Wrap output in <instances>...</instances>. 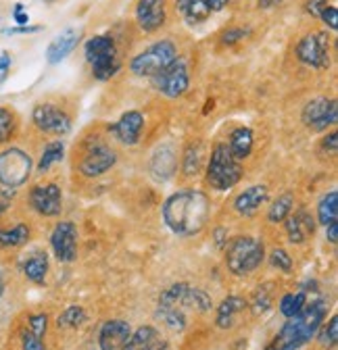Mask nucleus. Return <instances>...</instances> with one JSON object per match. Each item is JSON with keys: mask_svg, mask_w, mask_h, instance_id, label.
<instances>
[{"mask_svg": "<svg viewBox=\"0 0 338 350\" xmlns=\"http://www.w3.org/2000/svg\"><path fill=\"white\" fill-rule=\"evenodd\" d=\"M211 215V200L200 190H180L172 194L163 204V221L178 236L198 234Z\"/></svg>", "mask_w": 338, "mask_h": 350, "instance_id": "1", "label": "nucleus"}, {"mask_svg": "<svg viewBox=\"0 0 338 350\" xmlns=\"http://www.w3.org/2000/svg\"><path fill=\"white\" fill-rule=\"evenodd\" d=\"M328 311V302L317 298V300H307L303 311L286 319V323L278 329L274 340L265 346V350H299L307 342H311L313 336H317Z\"/></svg>", "mask_w": 338, "mask_h": 350, "instance_id": "2", "label": "nucleus"}, {"mask_svg": "<svg viewBox=\"0 0 338 350\" xmlns=\"http://www.w3.org/2000/svg\"><path fill=\"white\" fill-rule=\"evenodd\" d=\"M265 258V246L259 238H250V236H240L230 242L226 248V267L238 275H250L255 271Z\"/></svg>", "mask_w": 338, "mask_h": 350, "instance_id": "3", "label": "nucleus"}, {"mask_svg": "<svg viewBox=\"0 0 338 350\" xmlns=\"http://www.w3.org/2000/svg\"><path fill=\"white\" fill-rule=\"evenodd\" d=\"M178 59V46L172 40H157L132 59L130 71L136 77H155L169 65H174Z\"/></svg>", "mask_w": 338, "mask_h": 350, "instance_id": "4", "label": "nucleus"}, {"mask_svg": "<svg viewBox=\"0 0 338 350\" xmlns=\"http://www.w3.org/2000/svg\"><path fill=\"white\" fill-rule=\"evenodd\" d=\"M83 55H86V61L92 69V75L99 79V81H107L111 79L119 67H121V61H119V53H117V46L111 36H94L86 42V46H83Z\"/></svg>", "mask_w": 338, "mask_h": 350, "instance_id": "5", "label": "nucleus"}, {"mask_svg": "<svg viewBox=\"0 0 338 350\" xmlns=\"http://www.w3.org/2000/svg\"><path fill=\"white\" fill-rule=\"evenodd\" d=\"M242 180V165L230 154L226 144H218L207 165V184L213 190H232Z\"/></svg>", "mask_w": 338, "mask_h": 350, "instance_id": "6", "label": "nucleus"}, {"mask_svg": "<svg viewBox=\"0 0 338 350\" xmlns=\"http://www.w3.org/2000/svg\"><path fill=\"white\" fill-rule=\"evenodd\" d=\"M31 173V157L21 148H5L0 152V186L19 188L29 180Z\"/></svg>", "mask_w": 338, "mask_h": 350, "instance_id": "7", "label": "nucleus"}, {"mask_svg": "<svg viewBox=\"0 0 338 350\" xmlns=\"http://www.w3.org/2000/svg\"><path fill=\"white\" fill-rule=\"evenodd\" d=\"M297 59L313 69H328L332 63L330 55V38L326 31H313L299 40Z\"/></svg>", "mask_w": 338, "mask_h": 350, "instance_id": "8", "label": "nucleus"}, {"mask_svg": "<svg viewBox=\"0 0 338 350\" xmlns=\"http://www.w3.org/2000/svg\"><path fill=\"white\" fill-rule=\"evenodd\" d=\"M31 121L40 131H44V134L67 136L71 131V117L63 109H59L55 105H49V103L34 107Z\"/></svg>", "mask_w": 338, "mask_h": 350, "instance_id": "9", "label": "nucleus"}, {"mask_svg": "<svg viewBox=\"0 0 338 350\" xmlns=\"http://www.w3.org/2000/svg\"><path fill=\"white\" fill-rule=\"evenodd\" d=\"M157 90L167 96V98H180L188 92L190 85V73L184 61H176L174 65H169L165 71H161L159 75L153 77Z\"/></svg>", "mask_w": 338, "mask_h": 350, "instance_id": "10", "label": "nucleus"}, {"mask_svg": "<svg viewBox=\"0 0 338 350\" xmlns=\"http://www.w3.org/2000/svg\"><path fill=\"white\" fill-rule=\"evenodd\" d=\"M29 206L42 217H57L63 211V194L57 184H40L29 190Z\"/></svg>", "mask_w": 338, "mask_h": 350, "instance_id": "11", "label": "nucleus"}, {"mask_svg": "<svg viewBox=\"0 0 338 350\" xmlns=\"http://www.w3.org/2000/svg\"><path fill=\"white\" fill-rule=\"evenodd\" d=\"M303 123L315 131L326 129L328 125H334L338 119V105L334 98H313L305 105L303 109Z\"/></svg>", "mask_w": 338, "mask_h": 350, "instance_id": "12", "label": "nucleus"}, {"mask_svg": "<svg viewBox=\"0 0 338 350\" xmlns=\"http://www.w3.org/2000/svg\"><path fill=\"white\" fill-rule=\"evenodd\" d=\"M51 246L61 262H73L77 256V230L71 221H61L51 234Z\"/></svg>", "mask_w": 338, "mask_h": 350, "instance_id": "13", "label": "nucleus"}, {"mask_svg": "<svg viewBox=\"0 0 338 350\" xmlns=\"http://www.w3.org/2000/svg\"><path fill=\"white\" fill-rule=\"evenodd\" d=\"M167 21L165 0H138L136 3V23L144 33L159 31Z\"/></svg>", "mask_w": 338, "mask_h": 350, "instance_id": "14", "label": "nucleus"}, {"mask_svg": "<svg viewBox=\"0 0 338 350\" xmlns=\"http://www.w3.org/2000/svg\"><path fill=\"white\" fill-rule=\"evenodd\" d=\"M144 129V115L140 111H128L123 113L113 125H109L111 134L125 146H134L140 140V134Z\"/></svg>", "mask_w": 338, "mask_h": 350, "instance_id": "15", "label": "nucleus"}, {"mask_svg": "<svg viewBox=\"0 0 338 350\" xmlns=\"http://www.w3.org/2000/svg\"><path fill=\"white\" fill-rule=\"evenodd\" d=\"M117 163V154L113 148L107 144H96L86 152V157L79 163V173L86 175V178H99V175L107 173L113 165Z\"/></svg>", "mask_w": 338, "mask_h": 350, "instance_id": "16", "label": "nucleus"}, {"mask_svg": "<svg viewBox=\"0 0 338 350\" xmlns=\"http://www.w3.org/2000/svg\"><path fill=\"white\" fill-rule=\"evenodd\" d=\"M132 329L130 323L123 319H111L105 321L99 332V348L101 350H121L123 344L128 342Z\"/></svg>", "mask_w": 338, "mask_h": 350, "instance_id": "17", "label": "nucleus"}, {"mask_svg": "<svg viewBox=\"0 0 338 350\" xmlns=\"http://www.w3.org/2000/svg\"><path fill=\"white\" fill-rule=\"evenodd\" d=\"M121 350H167V340L153 325H142L130 334Z\"/></svg>", "mask_w": 338, "mask_h": 350, "instance_id": "18", "label": "nucleus"}, {"mask_svg": "<svg viewBox=\"0 0 338 350\" xmlns=\"http://www.w3.org/2000/svg\"><path fill=\"white\" fill-rule=\"evenodd\" d=\"M79 40H81V31H79V29H75V27L63 29V31L49 44V49H47V59H49V63L55 65V63H61L65 57H69V55L75 51L77 44H79Z\"/></svg>", "mask_w": 338, "mask_h": 350, "instance_id": "19", "label": "nucleus"}, {"mask_svg": "<svg viewBox=\"0 0 338 350\" xmlns=\"http://www.w3.org/2000/svg\"><path fill=\"white\" fill-rule=\"evenodd\" d=\"M246 300L240 296H228L222 300V304L218 306V313H216V325L220 329H232L238 325L240 317L246 313Z\"/></svg>", "mask_w": 338, "mask_h": 350, "instance_id": "20", "label": "nucleus"}, {"mask_svg": "<svg viewBox=\"0 0 338 350\" xmlns=\"http://www.w3.org/2000/svg\"><path fill=\"white\" fill-rule=\"evenodd\" d=\"M315 232V221L307 211L290 213L286 217V234L292 244H303Z\"/></svg>", "mask_w": 338, "mask_h": 350, "instance_id": "21", "label": "nucleus"}, {"mask_svg": "<svg viewBox=\"0 0 338 350\" xmlns=\"http://www.w3.org/2000/svg\"><path fill=\"white\" fill-rule=\"evenodd\" d=\"M268 196H270L268 186H261V184L250 186V188H246L242 194H238V196H236V200H234V208H236V213H238V215L250 217V215H255V213L265 204Z\"/></svg>", "mask_w": 338, "mask_h": 350, "instance_id": "22", "label": "nucleus"}, {"mask_svg": "<svg viewBox=\"0 0 338 350\" xmlns=\"http://www.w3.org/2000/svg\"><path fill=\"white\" fill-rule=\"evenodd\" d=\"M176 167H178V159H176V150L172 144L157 148L153 157V173L157 180H169L174 175Z\"/></svg>", "mask_w": 338, "mask_h": 350, "instance_id": "23", "label": "nucleus"}, {"mask_svg": "<svg viewBox=\"0 0 338 350\" xmlns=\"http://www.w3.org/2000/svg\"><path fill=\"white\" fill-rule=\"evenodd\" d=\"M176 9L182 15V19L192 27L207 21L211 15V9L207 7L205 0H176Z\"/></svg>", "mask_w": 338, "mask_h": 350, "instance_id": "24", "label": "nucleus"}, {"mask_svg": "<svg viewBox=\"0 0 338 350\" xmlns=\"http://www.w3.org/2000/svg\"><path fill=\"white\" fill-rule=\"evenodd\" d=\"M226 146H228L230 154L238 163H242L250 154V150H252V131L248 127H236L232 134H230Z\"/></svg>", "mask_w": 338, "mask_h": 350, "instance_id": "25", "label": "nucleus"}, {"mask_svg": "<svg viewBox=\"0 0 338 350\" xmlns=\"http://www.w3.org/2000/svg\"><path fill=\"white\" fill-rule=\"evenodd\" d=\"M23 273L34 284H44L47 275H49V256H47V252L38 250L31 256H27L25 262H23Z\"/></svg>", "mask_w": 338, "mask_h": 350, "instance_id": "26", "label": "nucleus"}, {"mask_svg": "<svg viewBox=\"0 0 338 350\" xmlns=\"http://www.w3.org/2000/svg\"><path fill=\"white\" fill-rule=\"evenodd\" d=\"M31 230L27 224H15L13 228H0V248L3 250H13L21 248L29 242Z\"/></svg>", "mask_w": 338, "mask_h": 350, "instance_id": "27", "label": "nucleus"}, {"mask_svg": "<svg viewBox=\"0 0 338 350\" xmlns=\"http://www.w3.org/2000/svg\"><path fill=\"white\" fill-rule=\"evenodd\" d=\"M182 309H192V311H198V313H207L213 309V302L207 296V292L198 290V288H190L186 286V292L182 296Z\"/></svg>", "mask_w": 338, "mask_h": 350, "instance_id": "28", "label": "nucleus"}, {"mask_svg": "<svg viewBox=\"0 0 338 350\" xmlns=\"http://www.w3.org/2000/svg\"><path fill=\"white\" fill-rule=\"evenodd\" d=\"M157 317L169 327L182 332L186 327V313L182 306H165V304H157Z\"/></svg>", "mask_w": 338, "mask_h": 350, "instance_id": "29", "label": "nucleus"}, {"mask_svg": "<svg viewBox=\"0 0 338 350\" xmlns=\"http://www.w3.org/2000/svg\"><path fill=\"white\" fill-rule=\"evenodd\" d=\"M317 219L324 228L338 221V192L326 194L317 204Z\"/></svg>", "mask_w": 338, "mask_h": 350, "instance_id": "30", "label": "nucleus"}, {"mask_svg": "<svg viewBox=\"0 0 338 350\" xmlns=\"http://www.w3.org/2000/svg\"><path fill=\"white\" fill-rule=\"evenodd\" d=\"M305 304H307V292H288L280 300V313L286 319H290L294 315H299Z\"/></svg>", "mask_w": 338, "mask_h": 350, "instance_id": "31", "label": "nucleus"}, {"mask_svg": "<svg viewBox=\"0 0 338 350\" xmlns=\"http://www.w3.org/2000/svg\"><path fill=\"white\" fill-rule=\"evenodd\" d=\"M63 154H65V142H61V140L49 142V144L44 146V150H42L40 161H38V171H40V173L49 171L55 163H59V161L63 159Z\"/></svg>", "mask_w": 338, "mask_h": 350, "instance_id": "32", "label": "nucleus"}, {"mask_svg": "<svg viewBox=\"0 0 338 350\" xmlns=\"http://www.w3.org/2000/svg\"><path fill=\"white\" fill-rule=\"evenodd\" d=\"M292 208H294V196L290 192H284L282 196H278V200L268 211V219L272 224H282V221H286V217L292 213Z\"/></svg>", "mask_w": 338, "mask_h": 350, "instance_id": "33", "label": "nucleus"}, {"mask_svg": "<svg viewBox=\"0 0 338 350\" xmlns=\"http://www.w3.org/2000/svg\"><path fill=\"white\" fill-rule=\"evenodd\" d=\"M17 134V115L9 107H0V144H7Z\"/></svg>", "mask_w": 338, "mask_h": 350, "instance_id": "34", "label": "nucleus"}, {"mask_svg": "<svg viewBox=\"0 0 338 350\" xmlns=\"http://www.w3.org/2000/svg\"><path fill=\"white\" fill-rule=\"evenodd\" d=\"M83 321H86V311L81 309V306H67V309L59 315L57 319V325L59 327H79Z\"/></svg>", "mask_w": 338, "mask_h": 350, "instance_id": "35", "label": "nucleus"}, {"mask_svg": "<svg viewBox=\"0 0 338 350\" xmlns=\"http://www.w3.org/2000/svg\"><path fill=\"white\" fill-rule=\"evenodd\" d=\"M198 167H200V148L190 144L184 152V161H182V169H184V175L186 178H192V175L198 173Z\"/></svg>", "mask_w": 338, "mask_h": 350, "instance_id": "36", "label": "nucleus"}, {"mask_svg": "<svg viewBox=\"0 0 338 350\" xmlns=\"http://www.w3.org/2000/svg\"><path fill=\"white\" fill-rule=\"evenodd\" d=\"M320 329H322V327H320ZM317 334H320V344H322L324 348H334L336 342H338V317L332 315L330 321L324 325V329L317 332Z\"/></svg>", "mask_w": 338, "mask_h": 350, "instance_id": "37", "label": "nucleus"}, {"mask_svg": "<svg viewBox=\"0 0 338 350\" xmlns=\"http://www.w3.org/2000/svg\"><path fill=\"white\" fill-rule=\"evenodd\" d=\"M270 262L278 271H284V273L292 271V256L284 248H274L272 254H270Z\"/></svg>", "mask_w": 338, "mask_h": 350, "instance_id": "38", "label": "nucleus"}, {"mask_svg": "<svg viewBox=\"0 0 338 350\" xmlns=\"http://www.w3.org/2000/svg\"><path fill=\"white\" fill-rule=\"evenodd\" d=\"M47 329H49V317L44 313H36L27 319V332H31L34 336L44 338Z\"/></svg>", "mask_w": 338, "mask_h": 350, "instance_id": "39", "label": "nucleus"}, {"mask_svg": "<svg viewBox=\"0 0 338 350\" xmlns=\"http://www.w3.org/2000/svg\"><path fill=\"white\" fill-rule=\"evenodd\" d=\"M21 350H47L44 346V338H38L31 332H23L21 334Z\"/></svg>", "mask_w": 338, "mask_h": 350, "instance_id": "40", "label": "nucleus"}, {"mask_svg": "<svg viewBox=\"0 0 338 350\" xmlns=\"http://www.w3.org/2000/svg\"><path fill=\"white\" fill-rule=\"evenodd\" d=\"M246 36H248V29H244V27H230V29H226L222 33V44H226V46H232V44L240 42Z\"/></svg>", "mask_w": 338, "mask_h": 350, "instance_id": "41", "label": "nucleus"}, {"mask_svg": "<svg viewBox=\"0 0 338 350\" xmlns=\"http://www.w3.org/2000/svg\"><path fill=\"white\" fill-rule=\"evenodd\" d=\"M320 19H322V21H324L332 31H336V29H338V9H336L334 5H328V7L322 11Z\"/></svg>", "mask_w": 338, "mask_h": 350, "instance_id": "42", "label": "nucleus"}, {"mask_svg": "<svg viewBox=\"0 0 338 350\" xmlns=\"http://www.w3.org/2000/svg\"><path fill=\"white\" fill-rule=\"evenodd\" d=\"M330 3L328 0H307L305 3V11L311 15V17H315V19H320V15H322V11L328 7Z\"/></svg>", "mask_w": 338, "mask_h": 350, "instance_id": "43", "label": "nucleus"}, {"mask_svg": "<svg viewBox=\"0 0 338 350\" xmlns=\"http://www.w3.org/2000/svg\"><path fill=\"white\" fill-rule=\"evenodd\" d=\"M322 148H324L326 152H330V154H334V152H336V148H338V134H336V129H332L330 134L324 138Z\"/></svg>", "mask_w": 338, "mask_h": 350, "instance_id": "44", "label": "nucleus"}, {"mask_svg": "<svg viewBox=\"0 0 338 350\" xmlns=\"http://www.w3.org/2000/svg\"><path fill=\"white\" fill-rule=\"evenodd\" d=\"M270 304H272V298L263 292V290H259L257 292V296H255V304H252V306H255V311H268L270 309Z\"/></svg>", "mask_w": 338, "mask_h": 350, "instance_id": "45", "label": "nucleus"}, {"mask_svg": "<svg viewBox=\"0 0 338 350\" xmlns=\"http://www.w3.org/2000/svg\"><path fill=\"white\" fill-rule=\"evenodd\" d=\"M13 19H15V23H17V25H27L29 17H27V13H23V5H15Z\"/></svg>", "mask_w": 338, "mask_h": 350, "instance_id": "46", "label": "nucleus"}, {"mask_svg": "<svg viewBox=\"0 0 338 350\" xmlns=\"http://www.w3.org/2000/svg\"><path fill=\"white\" fill-rule=\"evenodd\" d=\"M9 67H11V55L9 53H3V55H0V75H3V77H0V81L7 77Z\"/></svg>", "mask_w": 338, "mask_h": 350, "instance_id": "47", "label": "nucleus"}, {"mask_svg": "<svg viewBox=\"0 0 338 350\" xmlns=\"http://www.w3.org/2000/svg\"><path fill=\"white\" fill-rule=\"evenodd\" d=\"M205 3H207V7L211 9V13H218V11H224L226 7H228V3H230V0H205Z\"/></svg>", "mask_w": 338, "mask_h": 350, "instance_id": "48", "label": "nucleus"}, {"mask_svg": "<svg viewBox=\"0 0 338 350\" xmlns=\"http://www.w3.org/2000/svg\"><path fill=\"white\" fill-rule=\"evenodd\" d=\"M326 238H328L330 244H338V221L336 224H330L326 228Z\"/></svg>", "mask_w": 338, "mask_h": 350, "instance_id": "49", "label": "nucleus"}, {"mask_svg": "<svg viewBox=\"0 0 338 350\" xmlns=\"http://www.w3.org/2000/svg\"><path fill=\"white\" fill-rule=\"evenodd\" d=\"M34 31H40L38 25L29 27V25H17V27H11V29H5V33H34Z\"/></svg>", "mask_w": 338, "mask_h": 350, "instance_id": "50", "label": "nucleus"}, {"mask_svg": "<svg viewBox=\"0 0 338 350\" xmlns=\"http://www.w3.org/2000/svg\"><path fill=\"white\" fill-rule=\"evenodd\" d=\"M257 3H259V9H274V7H278L280 3H282V0H257Z\"/></svg>", "mask_w": 338, "mask_h": 350, "instance_id": "51", "label": "nucleus"}, {"mask_svg": "<svg viewBox=\"0 0 338 350\" xmlns=\"http://www.w3.org/2000/svg\"><path fill=\"white\" fill-rule=\"evenodd\" d=\"M224 236H228V234H226V230H218V232H216V240H218V246H222V244H224Z\"/></svg>", "mask_w": 338, "mask_h": 350, "instance_id": "52", "label": "nucleus"}, {"mask_svg": "<svg viewBox=\"0 0 338 350\" xmlns=\"http://www.w3.org/2000/svg\"><path fill=\"white\" fill-rule=\"evenodd\" d=\"M5 211H7V204H5V202H0V215H3Z\"/></svg>", "mask_w": 338, "mask_h": 350, "instance_id": "53", "label": "nucleus"}, {"mask_svg": "<svg viewBox=\"0 0 338 350\" xmlns=\"http://www.w3.org/2000/svg\"><path fill=\"white\" fill-rule=\"evenodd\" d=\"M3 292H5V284H0V298H3Z\"/></svg>", "mask_w": 338, "mask_h": 350, "instance_id": "54", "label": "nucleus"}, {"mask_svg": "<svg viewBox=\"0 0 338 350\" xmlns=\"http://www.w3.org/2000/svg\"><path fill=\"white\" fill-rule=\"evenodd\" d=\"M0 284H5V280H3V271H0Z\"/></svg>", "mask_w": 338, "mask_h": 350, "instance_id": "55", "label": "nucleus"}, {"mask_svg": "<svg viewBox=\"0 0 338 350\" xmlns=\"http://www.w3.org/2000/svg\"><path fill=\"white\" fill-rule=\"evenodd\" d=\"M44 3H49V5H51V3H55V0H44Z\"/></svg>", "mask_w": 338, "mask_h": 350, "instance_id": "56", "label": "nucleus"}]
</instances>
